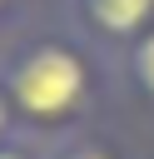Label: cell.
<instances>
[{
    "label": "cell",
    "mask_w": 154,
    "mask_h": 159,
    "mask_svg": "<svg viewBox=\"0 0 154 159\" xmlns=\"http://www.w3.org/2000/svg\"><path fill=\"white\" fill-rule=\"evenodd\" d=\"M0 89L15 109L20 139L60 144L84 129H99V109L109 99L104 50L70 30H25L0 55Z\"/></svg>",
    "instance_id": "obj_1"
},
{
    "label": "cell",
    "mask_w": 154,
    "mask_h": 159,
    "mask_svg": "<svg viewBox=\"0 0 154 159\" xmlns=\"http://www.w3.org/2000/svg\"><path fill=\"white\" fill-rule=\"evenodd\" d=\"M75 30L99 50H129L154 30V0H70Z\"/></svg>",
    "instance_id": "obj_2"
},
{
    "label": "cell",
    "mask_w": 154,
    "mask_h": 159,
    "mask_svg": "<svg viewBox=\"0 0 154 159\" xmlns=\"http://www.w3.org/2000/svg\"><path fill=\"white\" fill-rule=\"evenodd\" d=\"M45 159H139V154L124 149V144H119L114 134H104V129H84V134H75V139L50 144Z\"/></svg>",
    "instance_id": "obj_3"
},
{
    "label": "cell",
    "mask_w": 154,
    "mask_h": 159,
    "mask_svg": "<svg viewBox=\"0 0 154 159\" xmlns=\"http://www.w3.org/2000/svg\"><path fill=\"white\" fill-rule=\"evenodd\" d=\"M124 70H129V80H134V89L154 104V30H144L129 50H124Z\"/></svg>",
    "instance_id": "obj_4"
},
{
    "label": "cell",
    "mask_w": 154,
    "mask_h": 159,
    "mask_svg": "<svg viewBox=\"0 0 154 159\" xmlns=\"http://www.w3.org/2000/svg\"><path fill=\"white\" fill-rule=\"evenodd\" d=\"M0 159H45V154L35 149V139H10L0 144Z\"/></svg>",
    "instance_id": "obj_5"
},
{
    "label": "cell",
    "mask_w": 154,
    "mask_h": 159,
    "mask_svg": "<svg viewBox=\"0 0 154 159\" xmlns=\"http://www.w3.org/2000/svg\"><path fill=\"white\" fill-rule=\"evenodd\" d=\"M10 139H20V124H15V109H10V99L0 89V144H10Z\"/></svg>",
    "instance_id": "obj_6"
},
{
    "label": "cell",
    "mask_w": 154,
    "mask_h": 159,
    "mask_svg": "<svg viewBox=\"0 0 154 159\" xmlns=\"http://www.w3.org/2000/svg\"><path fill=\"white\" fill-rule=\"evenodd\" d=\"M10 15H20V0H0V25H5Z\"/></svg>",
    "instance_id": "obj_7"
}]
</instances>
